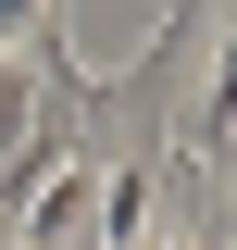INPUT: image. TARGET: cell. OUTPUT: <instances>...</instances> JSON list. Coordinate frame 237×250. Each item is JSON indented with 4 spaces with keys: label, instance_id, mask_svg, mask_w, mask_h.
I'll return each instance as SVG.
<instances>
[{
    "label": "cell",
    "instance_id": "cell-1",
    "mask_svg": "<svg viewBox=\"0 0 237 250\" xmlns=\"http://www.w3.org/2000/svg\"><path fill=\"white\" fill-rule=\"evenodd\" d=\"M38 25H50V0H0V50H25Z\"/></svg>",
    "mask_w": 237,
    "mask_h": 250
}]
</instances>
